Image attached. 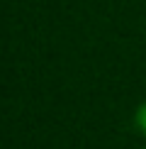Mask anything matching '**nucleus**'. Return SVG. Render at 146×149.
Masks as SVG:
<instances>
[{"label":"nucleus","instance_id":"obj_1","mask_svg":"<svg viewBox=\"0 0 146 149\" xmlns=\"http://www.w3.org/2000/svg\"><path fill=\"white\" fill-rule=\"evenodd\" d=\"M136 127L141 130V134H146V103L144 105H139V110H136Z\"/></svg>","mask_w":146,"mask_h":149}]
</instances>
